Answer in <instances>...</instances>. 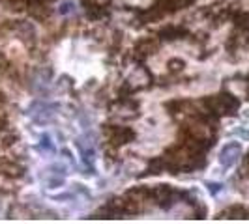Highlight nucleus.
<instances>
[{
    "mask_svg": "<svg viewBox=\"0 0 249 224\" xmlns=\"http://www.w3.org/2000/svg\"><path fill=\"white\" fill-rule=\"evenodd\" d=\"M160 36L163 39H176V37L186 36V30L182 26H165L161 32H160Z\"/></svg>",
    "mask_w": 249,
    "mask_h": 224,
    "instance_id": "5",
    "label": "nucleus"
},
{
    "mask_svg": "<svg viewBox=\"0 0 249 224\" xmlns=\"http://www.w3.org/2000/svg\"><path fill=\"white\" fill-rule=\"evenodd\" d=\"M169 67H171V71H182L184 69V62L182 60H171Z\"/></svg>",
    "mask_w": 249,
    "mask_h": 224,
    "instance_id": "6",
    "label": "nucleus"
},
{
    "mask_svg": "<svg viewBox=\"0 0 249 224\" xmlns=\"http://www.w3.org/2000/svg\"><path fill=\"white\" fill-rule=\"evenodd\" d=\"M70 12H73V4L71 2H66L62 6V10H60V13H70Z\"/></svg>",
    "mask_w": 249,
    "mask_h": 224,
    "instance_id": "7",
    "label": "nucleus"
},
{
    "mask_svg": "<svg viewBox=\"0 0 249 224\" xmlns=\"http://www.w3.org/2000/svg\"><path fill=\"white\" fill-rule=\"evenodd\" d=\"M158 49V39H154V37H146V39H142V41H139L137 43V52L141 58H144V56H150V54H154Z\"/></svg>",
    "mask_w": 249,
    "mask_h": 224,
    "instance_id": "3",
    "label": "nucleus"
},
{
    "mask_svg": "<svg viewBox=\"0 0 249 224\" xmlns=\"http://www.w3.org/2000/svg\"><path fill=\"white\" fill-rule=\"evenodd\" d=\"M240 155H242V146L238 142H229L219 151V164L223 168H232L240 159Z\"/></svg>",
    "mask_w": 249,
    "mask_h": 224,
    "instance_id": "1",
    "label": "nucleus"
},
{
    "mask_svg": "<svg viewBox=\"0 0 249 224\" xmlns=\"http://www.w3.org/2000/svg\"><path fill=\"white\" fill-rule=\"evenodd\" d=\"M208 187H210V191H212V192H217V191L221 189V185H217V183H208Z\"/></svg>",
    "mask_w": 249,
    "mask_h": 224,
    "instance_id": "8",
    "label": "nucleus"
},
{
    "mask_svg": "<svg viewBox=\"0 0 249 224\" xmlns=\"http://www.w3.org/2000/svg\"><path fill=\"white\" fill-rule=\"evenodd\" d=\"M23 166H19L17 162L10 161V159H0V174L6 177H21L23 176Z\"/></svg>",
    "mask_w": 249,
    "mask_h": 224,
    "instance_id": "2",
    "label": "nucleus"
},
{
    "mask_svg": "<svg viewBox=\"0 0 249 224\" xmlns=\"http://www.w3.org/2000/svg\"><path fill=\"white\" fill-rule=\"evenodd\" d=\"M219 217H225V219H248L249 211L244 209L242 206H232V208H229L225 213H221Z\"/></svg>",
    "mask_w": 249,
    "mask_h": 224,
    "instance_id": "4",
    "label": "nucleus"
}]
</instances>
